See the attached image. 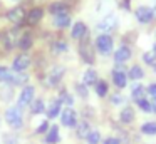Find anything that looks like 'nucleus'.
<instances>
[{"mask_svg": "<svg viewBox=\"0 0 156 144\" xmlns=\"http://www.w3.org/2000/svg\"><path fill=\"white\" fill-rule=\"evenodd\" d=\"M79 54H81V57L84 59V62H87V64L94 62V52H92V45H91V42H89L87 35L82 37V42L79 44Z\"/></svg>", "mask_w": 156, "mask_h": 144, "instance_id": "nucleus-3", "label": "nucleus"}, {"mask_svg": "<svg viewBox=\"0 0 156 144\" xmlns=\"http://www.w3.org/2000/svg\"><path fill=\"white\" fill-rule=\"evenodd\" d=\"M61 99L64 100V102H67V104H72V97L69 96L67 92H62V94H61Z\"/></svg>", "mask_w": 156, "mask_h": 144, "instance_id": "nucleus-39", "label": "nucleus"}, {"mask_svg": "<svg viewBox=\"0 0 156 144\" xmlns=\"http://www.w3.org/2000/svg\"><path fill=\"white\" fill-rule=\"evenodd\" d=\"M54 23H55V27H59V29H67L69 23H71V17H69L67 13L55 15L54 17Z\"/></svg>", "mask_w": 156, "mask_h": 144, "instance_id": "nucleus-18", "label": "nucleus"}, {"mask_svg": "<svg viewBox=\"0 0 156 144\" xmlns=\"http://www.w3.org/2000/svg\"><path fill=\"white\" fill-rule=\"evenodd\" d=\"M44 102H42L41 99H37V100H32L30 102V111H32V114H41V112H44Z\"/></svg>", "mask_w": 156, "mask_h": 144, "instance_id": "nucleus-29", "label": "nucleus"}, {"mask_svg": "<svg viewBox=\"0 0 156 144\" xmlns=\"http://www.w3.org/2000/svg\"><path fill=\"white\" fill-rule=\"evenodd\" d=\"M61 122L64 124L66 127H72L77 124V114L72 107H66L64 111L61 112Z\"/></svg>", "mask_w": 156, "mask_h": 144, "instance_id": "nucleus-6", "label": "nucleus"}, {"mask_svg": "<svg viewBox=\"0 0 156 144\" xmlns=\"http://www.w3.org/2000/svg\"><path fill=\"white\" fill-rule=\"evenodd\" d=\"M148 94H149V96H151L153 99L156 100V84H151V86L148 87Z\"/></svg>", "mask_w": 156, "mask_h": 144, "instance_id": "nucleus-38", "label": "nucleus"}, {"mask_svg": "<svg viewBox=\"0 0 156 144\" xmlns=\"http://www.w3.org/2000/svg\"><path fill=\"white\" fill-rule=\"evenodd\" d=\"M129 57H131V50H129V47H126V45L119 47V49L114 52V60L116 62H124V60H128Z\"/></svg>", "mask_w": 156, "mask_h": 144, "instance_id": "nucleus-16", "label": "nucleus"}, {"mask_svg": "<svg viewBox=\"0 0 156 144\" xmlns=\"http://www.w3.org/2000/svg\"><path fill=\"white\" fill-rule=\"evenodd\" d=\"M45 131H49V122H47V121H44V122H42L41 126L37 127V132H39V134L45 132Z\"/></svg>", "mask_w": 156, "mask_h": 144, "instance_id": "nucleus-37", "label": "nucleus"}, {"mask_svg": "<svg viewBox=\"0 0 156 144\" xmlns=\"http://www.w3.org/2000/svg\"><path fill=\"white\" fill-rule=\"evenodd\" d=\"M87 142L89 144H99V141H101V134H99V131H89V134H87Z\"/></svg>", "mask_w": 156, "mask_h": 144, "instance_id": "nucleus-32", "label": "nucleus"}, {"mask_svg": "<svg viewBox=\"0 0 156 144\" xmlns=\"http://www.w3.org/2000/svg\"><path fill=\"white\" fill-rule=\"evenodd\" d=\"M0 97L4 100H10L14 97V90H10L9 87H4V89H0Z\"/></svg>", "mask_w": 156, "mask_h": 144, "instance_id": "nucleus-34", "label": "nucleus"}, {"mask_svg": "<svg viewBox=\"0 0 156 144\" xmlns=\"http://www.w3.org/2000/svg\"><path fill=\"white\" fill-rule=\"evenodd\" d=\"M153 52H154V54H156V45H154V47H153Z\"/></svg>", "mask_w": 156, "mask_h": 144, "instance_id": "nucleus-42", "label": "nucleus"}, {"mask_svg": "<svg viewBox=\"0 0 156 144\" xmlns=\"http://www.w3.org/2000/svg\"><path fill=\"white\" fill-rule=\"evenodd\" d=\"M49 12L52 13V15H62V13H67V7L64 5L62 2H54L51 3V7H49Z\"/></svg>", "mask_w": 156, "mask_h": 144, "instance_id": "nucleus-19", "label": "nucleus"}, {"mask_svg": "<svg viewBox=\"0 0 156 144\" xmlns=\"http://www.w3.org/2000/svg\"><path fill=\"white\" fill-rule=\"evenodd\" d=\"M143 60H144L146 64H149V65H153V64L156 62V54L153 52H146V54H143Z\"/></svg>", "mask_w": 156, "mask_h": 144, "instance_id": "nucleus-33", "label": "nucleus"}, {"mask_svg": "<svg viewBox=\"0 0 156 144\" xmlns=\"http://www.w3.org/2000/svg\"><path fill=\"white\" fill-rule=\"evenodd\" d=\"M34 92L35 89L32 86H25L24 89H22L20 96H19V107H25V106H30L32 99H34Z\"/></svg>", "mask_w": 156, "mask_h": 144, "instance_id": "nucleus-7", "label": "nucleus"}, {"mask_svg": "<svg viewBox=\"0 0 156 144\" xmlns=\"http://www.w3.org/2000/svg\"><path fill=\"white\" fill-rule=\"evenodd\" d=\"M151 106H153V111L156 112V100H154V102H151Z\"/></svg>", "mask_w": 156, "mask_h": 144, "instance_id": "nucleus-41", "label": "nucleus"}, {"mask_svg": "<svg viewBox=\"0 0 156 144\" xmlns=\"http://www.w3.org/2000/svg\"><path fill=\"white\" fill-rule=\"evenodd\" d=\"M76 90H77V94L81 97H87V90H86V86H82V84H76Z\"/></svg>", "mask_w": 156, "mask_h": 144, "instance_id": "nucleus-35", "label": "nucleus"}, {"mask_svg": "<svg viewBox=\"0 0 156 144\" xmlns=\"http://www.w3.org/2000/svg\"><path fill=\"white\" fill-rule=\"evenodd\" d=\"M112 80H114V84L119 87V89L126 87V84H128V77H126V74L122 72V70H118V69L112 70Z\"/></svg>", "mask_w": 156, "mask_h": 144, "instance_id": "nucleus-14", "label": "nucleus"}, {"mask_svg": "<svg viewBox=\"0 0 156 144\" xmlns=\"http://www.w3.org/2000/svg\"><path fill=\"white\" fill-rule=\"evenodd\" d=\"M136 104H138V106H139V109H141V111H144V112H151V111H153L151 102H149V100H146L144 97L138 99V100H136Z\"/></svg>", "mask_w": 156, "mask_h": 144, "instance_id": "nucleus-31", "label": "nucleus"}, {"mask_svg": "<svg viewBox=\"0 0 156 144\" xmlns=\"http://www.w3.org/2000/svg\"><path fill=\"white\" fill-rule=\"evenodd\" d=\"M71 35L74 37V39H82L84 35H87V27H86V23H84V22H77V23H74Z\"/></svg>", "mask_w": 156, "mask_h": 144, "instance_id": "nucleus-15", "label": "nucleus"}, {"mask_svg": "<svg viewBox=\"0 0 156 144\" xmlns=\"http://www.w3.org/2000/svg\"><path fill=\"white\" fill-rule=\"evenodd\" d=\"M143 94H144V87L141 86V84H134V86L131 87V96H133V99H141L143 97Z\"/></svg>", "mask_w": 156, "mask_h": 144, "instance_id": "nucleus-28", "label": "nucleus"}, {"mask_svg": "<svg viewBox=\"0 0 156 144\" xmlns=\"http://www.w3.org/2000/svg\"><path fill=\"white\" fill-rule=\"evenodd\" d=\"M119 121L124 124H131L134 121V111H133V107H124L121 111V114H119Z\"/></svg>", "mask_w": 156, "mask_h": 144, "instance_id": "nucleus-17", "label": "nucleus"}, {"mask_svg": "<svg viewBox=\"0 0 156 144\" xmlns=\"http://www.w3.org/2000/svg\"><path fill=\"white\" fill-rule=\"evenodd\" d=\"M153 15H154V12L151 9H148V7H139V9H136V19H138L139 23H148L153 19Z\"/></svg>", "mask_w": 156, "mask_h": 144, "instance_id": "nucleus-11", "label": "nucleus"}, {"mask_svg": "<svg viewBox=\"0 0 156 144\" xmlns=\"http://www.w3.org/2000/svg\"><path fill=\"white\" fill-rule=\"evenodd\" d=\"M29 77L25 74H20V72H12L10 69L7 67L0 65V80L2 82H7V84H14V86H22V84L27 82Z\"/></svg>", "mask_w": 156, "mask_h": 144, "instance_id": "nucleus-1", "label": "nucleus"}, {"mask_svg": "<svg viewBox=\"0 0 156 144\" xmlns=\"http://www.w3.org/2000/svg\"><path fill=\"white\" fill-rule=\"evenodd\" d=\"M5 121L12 127H20L22 126V109L19 106H12L5 111Z\"/></svg>", "mask_w": 156, "mask_h": 144, "instance_id": "nucleus-2", "label": "nucleus"}, {"mask_svg": "<svg viewBox=\"0 0 156 144\" xmlns=\"http://www.w3.org/2000/svg\"><path fill=\"white\" fill-rule=\"evenodd\" d=\"M42 15H44V10H42L41 7L32 9L30 12L27 13V23L29 25H37V23L42 20Z\"/></svg>", "mask_w": 156, "mask_h": 144, "instance_id": "nucleus-13", "label": "nucleus"}, {"mask_svg": "<svg viewBox=\"0 0 156 144\" xmlns=\"http://www.w3.org/2000/svg\"><path fill=\"white\" fill-rule=\"evenodd\" d=\"M144 77V72H143V69L139 65H133L131 69H129V79L133 80H139Z\"/></svg>", "mask_w": 156, "mask_h": 144, "instance_id": "nucleus-23", "label": "nucleus"}, {"mask_svg": "<svg viewBox=\"0 0 156 144\" xmlns=\"http://www.w3.org/2000/svg\"><path fill=\"white\" fill-rule=\"evenodd\" d=\"M64 74H66V69L62 65H54L51 70H49L47 79H45V84H47V86H51V87L52 86H57V84L62 80Z\"/></svg>", "mask_w": 156, "mask_h": 144, "instance_id": "nucleus-4", "label": "nucleus"}, {"mask_svg": "<svg viewBox=\"0 0 156 144\" xmlns=\"http://www.w3.org/2000/svg\"><path fill=\"white\" fill-rule=\"evenodd\" d=\"M96 94L99 97H104L108 94V82L106 80H98L96 82Z\"/></svg>", "mask_w": 156, "mask_h": 144, "instance_id": "nucleus-25", "label": "nucleus"}, {"mask_svg": "<svg viewBox=\"0 0 156 144\" xmlns=\"http://www.w3.org/2000/svg\"><path fill=\"white\" fill-rule=\"evenodd\" d=\"M59 114H61V100H54V102L51 104V107L47 109V117L49 119H54Z\"/></svg>", "mask_w": 156, "mask_h": 144, "instance_id": "nucleus-21", "label": "nucleus"}, {"mask_svg": "<svg viewBox=\"0 0 156 144\" xmlns=\"http://www.w3.org/2000/svg\"><path fill=\"white\" fill-rule=\"evenodd\" d=\"M66 50H67V44L62 42V40H57V42L52 44V52L54 54H62Z\"/></svg>", "mask_w": 156, "mask_h": 144, "instance_id": "nucleus-30", "label": "nucleus"}, {"mask_svg": "<svg viewBox=\"0 0 156 144\" xmlns=\"http://www.w3.org/2000/svg\"><path fill=\"white\" fill-rule=\"evenodd\" d=\"M96 47H98V50L102 55H109L112 52V39L108 33H101L98 37V40H96Z\"/></svg>", "mask_w": 156, "mask_h": 144, "instance_id": "nucleus-5", "label": "nucleus"}, {"mask_svg": "<svg viewBox=\"0 0 156 144\" xmlns=\"http://www.w3.org/2000/svg\"><path fill=\"white\" fill-rule=\"evenodd\" d=\"M19 45H20L22 50H29L32 47V37L29 35V33H24V35L20 37V40H19Z\"/></svg>", "mask_w": 156, "mask_h": 144, "instance_id": "nucleus-24", "label": "nucleus"}, {"mask_svg": "<svg viewBox=\"0 0 156 144\" xmlns=\"http://www.w3.org/2000/svg\"><path fill=\"white\" fill-rule=\"evenodd\" d=\"M153 67H154V70H156V62H154V64H153Z\"/></svg>", "mask_w": 156, "mask_h": 144, "instance_id": "nucleus-43", "label": "nucleus"}, {"mask_svg": "<svg viewBox=\"0 0 156 144\" xmlns=\"http://www.w3.org/2000/svg\"><path fill=\"white\" fill-rule=\"evenodd\" d=\"M98 82V74H96V70L92 69H87L84 72V84L86 86H92V84Z\"/></svg>", "mask_w": 156, "mask_h": 144, "instance_id": "nucleus-22", "label": "nucleus"}, {"mask_svg": "<svg viewBox=\"0 0 156 144\" xmlns=\"http://www.w3.org/2000/svg\"><path fill=\"white\" fill-rule=\"evenodd\" d=\"M89 131H91V127H89L87 122H79L77 124V131H76V132H77V136L82 139V137H87Z\"/></svg>", "mask_w": 156, "mask_h": 144, "instance_id": "nucleus-27", "label": "nucleus"}, {"mask_svg": "<svg viewBox=\"0 0 156 144\" xmlns=\"http://www.w3.org/2000/svg\"><path fill=\"white\" fill-rule=\"evenodd\" d=\"M122 102H124V97L122 96H119V94L112 96V104H114V106H119V104H122Z\"/></svg>", "mask_w": 156, "mask_h": 144, "instance_id": "nucleus-36", "label": "nucleus"}, {"mask_svg": "<svg viewBox=\"0 0 156 144\" xmlns=\"http://www.w3.org/2000/svg\"><path fill=\"white\" fill-rule=\"evenodd\" d=\"M29 65H30V57H29L27 54L17 55L14 59V62H12V69H14L15 72H22V70H25Z\"/></svg>", "mask_w": 156, "mask_h": 144, "instance_id": "nucleus-9", "label": "nucleus"}, {"mask_svg": "<svg viewBox=\"0 0 156 144\" xmlns=\"http://www.w3.org/2000/svg\"><path fill=\"white\" fill-rule=\"evenodd\" d=\"M45 142L47 144L59 142V127L57 126H52L51 129H49V134H47V137H45Z\"/></svg>", "mask_w": 156, "mask_h": 144, "instance_id": "nucleus-20", "label": "nucleus"}, {"mask_svg": "<svg viewBox=\"0 0 156 144\" xmlns=\"http://www.w3.org/2000/svg\"><path fill=\"white\" fill-rule=\"evenodd\" d=\"M19 33H17V30H9V32H5L4 33V37H2V42H4V45H5V50H12L15 45H17V39H19Z\"/></svg>", "mask_w": 156, "mask_h": 144, "instance_id": "nucleus-10", "label": "nucleus"}, {"mask_svg": "<svg viewBox=\"0 0 156 144\" xmlns=\"http://www.w3.org/2000/svg\"><path fill=\"white\" fill-rule=\"evenodd\" d=\"M104 144H121V142H119V139H116V137H108V139L104 141Z\"/></svg>", "mask_w": 156, "mask_h": 144, "instance_id": "nucleus-40", "label": "nucleus"}, {"mask_svg": "<svg viewBox=\"0 0 156 144\" xmlns=\"http://www.w3.org/2000/svg\"><path fill=\"white\" fill-rule=\"evenodd\" d=\"M7 19L9 22H12L14 25H20L25 20V10L22 7H15V9H10L7 12Z\"/></svg>", "mask_w": 156, "mask_h": 144, "instance_id": "nucleus-8", "label": "nucleus"}, {"mask_svg": "<svg viewBox=\"0 0 156 144\" xmlns=\"http://www.w3.org/2000/svg\"><path fill=\"white\" fill-rule=\"evenodd\" d=\"M116 27H118V19H116L114 15H108L101 23H98V29L102 30V32H106V33H108L109 30H114Z\"/></svg>", "mask_w": 156, "mask_h": 144, "instance_id": "nucleus-12", "label": "nucleus"}, {"mask_svg": "<svg viewBox=\"0 0 156 144\" xmlns=\"http://www.w3.org/2000/svg\"><path fill=\"white\" fill-rule=\"evenodd\" d=\"M141 132L148 134V136H154L156 134V122H144L141 126Z\"/></svg>", "mask_w": 156, "mask_h": 144, "instance_id": "nucleus-26", "label": "nucleus"}]
</instances>
